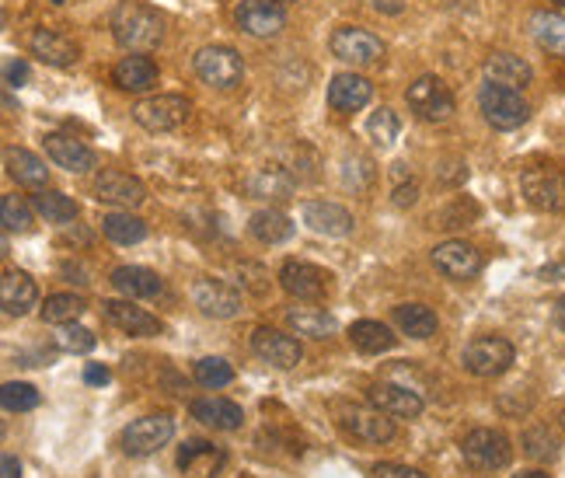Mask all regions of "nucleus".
Listing matches in <instances>:
<instances>
[{"label":"nucleus","mask_w":565,"mask_h":478,"mask_svg":"<svg viewBox=\"0 0 565 478\" xmlns=\"http://www.w3.org/2000/svg\"><path fill=\"white\" fill-rule=\"evenodd\" d=\"M113 39L129 53H150L161 46L164 21L154 8H147L143 0H122L113 11Z\"/></svg>","instance_id":"1"},{"label":"nucleus","mask_w":565,"mask_h":478,"mask_svg":"<svg viewBox=\"0 0 565 478\" xmlns=\"http://www.w3.org/2000/svg\"><path fill=\"white\" fill-rule=\"evenodd\" d=\"M520 192L524 200L541 213H562L565 210V171L555 164H534L520 176Z\"/></svg>","instance_id":"2"},{"label":"nucleus","mask_w":565,"mask_h":478,"mask_svg":"<svg viewBox=\"0 0 565 478\" xmlns=\"http://www.w3.org/2000/svg\"><path fill=\"white\" fill-rule=\"evenodd\" d=\"M478 105H482V116L489 119L492 129H516L524 126L527 116H531V105L520 98L516 88H503V84H486L482 92H478Z\"/></svg>","instance_id":"3"},{"label":"nucleus","mask_w":565,"mask_h":478,"mask_svg":"<svg viewBox=\"0 0 565 478\" xmlns=\"http://www.w3.org/2000/svg\"><path fill=\"white\" fill-rule=\"evenodd\" d=\"M461 454H465V461L468 468L475 471H499V468H507L513 461V447H510V437L507 433H499V429H471L465 444H461Z\"/></svg>","instance_id":"4"},{"label":"nucleus","mask_w":565,"mask_h":478,"mask_svg":"<svg viewBox=\"0 0 565 478\" xmlns=\"http://www.w3.org/2000/svg\"><path fill=\"white\" fill-rule=\"evenodd\" d=\"M192 67H195V74H200L203 84H210V88H221V92L237 88L242 77H245V60L237 56L231 46H203L200 53H195Z\"/></svg>","instance_id":"5"},{"label":"nucleus","mask_w":565,"mask_h":478,"mask_svg":"<svg viewBox=\"0 0 565 478\" xmlns=\"http://www.w3.org/2000/svg\"><path fill=\"white\" fill-rule=\"evenodd\" d=\"M516 360V350H513V342L507 339H499V336H482V339H471L465 346V371L475 374V378H499V374H507L510 367Z\"/></svg>","instance_id":"6"},{"label":"nucleus","mask_w":565,"mask_h":478,"mask_svg":"<svg viewBox=\"0 0 565 478\" xmlns=\"http://www.w3.org/2000/svg\"><path fill=\"white\" fill-rule=\"evenodd\" d=\"M171 437H175V419H171L168 412H154V416H143L122 429V450L129 458H150V454H158Z\"/></svg>","instance_id":"7"},{"label":"nucleus","mask_w":565,"mask_h":478,"mask_svg":"<svg viewBox=\"0 0 565 478\" xmlns=\"http://www.w3.org/2000/svg\"><path fill=\"white\" fill-rule=\"evenodd\" d=\"M192 113L189 98L182 95H150L143 102L134 105V119L150 129V134H171V129H179Z\"/></svg>","instance_id":"8"},{"label":"nucleus","mask_w":565,"mask_h":478,"mask_svg":"<svg viewBox=\"0 0 565 478\" xmlns=\"http://www.w3.org/2000/svg\"><path fill=\"white\" fill-rule=\"evenodd\" d=\"M405 98H408V108L423 123H447L454 116V95H450L447 84L433 74H426L412 84V88L405 92Z\"/></svg>","instance_id":"9"},{"label":"nucleus","mask_w":565,"mask_h":478,"mask_svg":"<svg viewBox=\"0 0 565 478\" xmlns=\"http://www.w3.org/2000/svg\"><path fill=\"white\" fill-rule=\"evenodd\" d=\"M92 192L98 203H108V206H126L134 210L147 200V189L137 176H129V171H116V168H105L95 176L92 182Z\"/></svg>","instance_id":"10"},{"label":"nucleus","mask_w":565,"mask_h":478,"mask_svg":"<svg viewBox=\"0 0 565 478\" xmlns=\"http://www.w3.org/2000/svg\"><path fill=\"white\" fill-rule=\"evenodd\" d=\"M234 21L237 29L255 35V39H269V35H279L282 25H287V14L276 4V0H242V4L234 8Z\"/></svg>","instance_id":"11"},{"label":"nucleus","mask_w":565,"mask_h":478,"mask_svg":"<svg viewBox=\"0 0 565 478\" xmlns=\"http://www.w3.org/2000/svg\"><path fill=\"white\" fill-rule=\"evenodd\" d=\"M332 53L345 63H353V67H366V63H377L384 56V42L366 29L345 25V29H335L332 35Z\"/></svg>","instance_id":"12"},{"label":"nucleus","mask_w":565,"mask_h":478,"mask_svg":"<svg viewBox=\"0 0 565 478\" xmlns=\"http://www.w3.org/2000/svg\"><path fill=\"white\" fill-rule=\"evenodd\" d=\"M252 350L255 357H263L266 363L279 367V371H290V367H297L303 360V346L287 336V332H279V329H255L252 332Z\"/></svg>","instance_id":"13"},{"label":"nucleus","mask_w":565,"mask_h":478,"mask_svg":"<svg viewBox=\"0 0 565 478\" xmlns=\"http://www.w3.org/2000/svg\"><path fill=\"white\" fill-rule=\"evenodd\" d=\"M433 266H437L447 279L465 284V279L482 273V252L468 242H444L433 248Z\"/></svg>","instance_id":"14"},{"label":"nucleus","mask_w":565,"mask_h":478,"mask_svg":"<svg viewBox=\"0 0 565 478\" xmlns=\"http://www.w3.org/2000/svg\"><path fill=\"white\" fill-rule=\"evenodd\" d=\"M192 300L206 318H221V321L242 311V294H237L231 284H224V279H213V276L200 279V284L192 287Z\"/></svg>","instance_id":"15"},{"label":"nucleus","mask_w":565,"mask_h":478,"mask_svg":"<svg viewBox=\"0 0 565 478\" xmlns=\"http://www.w3.org/2000/svg\"><path fill=\"white\" fill-rule=\"evenodd\" d=\"M366 399H371L374 408L387 412L391 419H416L423 412V399L416 395L412 387L405 384H391V381H381L366 391Z\"/></svg>","instance_id":"16"},{"label":"nucleus","mask_w":565,"mask_h":478,"mask_svg":"<svg viewBox=\"0 0 565 478\" xmlns=\"http://www.w3.org/2000/svg\"><path fill=\"white\" fill-rule=\"evenodd\" d=\"M342 429L345 433H353L356 440L363 444H387V440H395V423H391L387 412L381 408H350L342 416Z\"/></svg>","instance_id":"17"},{"label":"nucleus","mask_w":565,"mask_h":478,"mask_svg":"<svg viewBox=\"0 0 565 478\" xmlns=\"http://www.w3.org/2000/svg\"><path fill=\"white\" fill-rule=\"evenodd\" d=\"M303 224H308L315 234H324V237H345L356 227L350 210L339 206V203H324V200L303 203Z\"/></svg>","instance_id":"18"},{"label":"nucleus","mask_w":565,"mask_h":478,"mask_svg":"<svg viewBox=\"0 0 565 478\" xmlns=\"http://www.w3.org/2000/svg\"><path fill=\"white\" fill-rule=\"evenodd\" d=\"M102 311L105 318L116 325V329H122L126 336H137V339H150V336H158L161 332V321L137 308V304H129V300H105L102 304Z\"/></svg>","instance_id":"19"},{"label":"nucleus","mask_w":565,"mask_h":478,"mask_svg":"<svg viewBox=\"0 0 565 478\" xmlns=\"http://www.w3.org/2000/svg\"><path fill=\"white\" fill-rule=\"evenodd\" d=\"M279 287L297 300H321L324 287H329V276L311 263H287L279 269Z\"/></svg>","instance_id":"20"},{"label":"nucleus","mask_w":565,"mask_h":478,"mask_svg":"<svg viewBox=\"0 0 565 478\" xmlns=\"http://www.w3.org/2000/svg\"><path fill=\"white\" fill-rule=\"evenodd\" d=\"M46 155L53 164L67 168L71 176H84V171L95 168V150L77 140V137H67V134H50L46 137Z\"/></svg>","instance_id":"21"},{"label":"nucleus","mask_w":565,"mask_h":478,"mask_svg":"<svg viewBox=\"0 0 565 478\" xmlns=\"http://www.w3.org/2000/svg\"><path fill=\"white\" fill-rule=\"evenodd\" d=\"M29 46L42 63H50V67H74L77 56H81L77 42L67 39L63 32H56V29H35Z\"/></svg>","instance_id":"22"},{"label":"nucleus","mask_w":565,"mask_h":478,"mask_svg":"<svg viewBox=\"0 0 565 478\" xmlns=\"http://www.w3.org/2000/svg\"><path fill=\"white\" fill-rule=\"evenodd\" d=\"M113 287L126 300H158L164 294V279L154 269H143V266H119L113 273Z\"/></svg>","instance_id":"23"},{"label":"nucleus","mask_w":565,"mask_h":478,"mask_svg":"<svg viewBox=\"0 0 565 478\" xmlns=\"http://www.w3.org/2000/svg\"><path fill=\"white\" fill-rule=\"evenodd\" d=\"M374 84L360 77V74H335L329 84V105L335 113H360V108L371 102Z\"/></svg>","instance_id":"24"},{"label":"nucleus","mask_w":565,"mask_h":478,"mask_svg":"<svg viewBox=\"0 0 565 478\" xmlns=\"http://www.w3.org/2000/svg\"><path fill=\"white\" fill-rule=\"evenodd\" d=\"M35 300H39L35 279L29 273H21V269H8L4 279H0V304H4V311L21 318V315H29L35 308Z\"/></svg>","instance_id":"25"},{"label":"nucleus","mask_w":565,"mask_h":478,"mask_svg":"<svg viewBox=\"0 0 565 478\" xmlns=\"http://www.w3.org/2000/svg\"><path fill=\"white\" fill-rule=\"evenodd\" d=\"M113 81H116V88L134 92V95L150 92L158 84V63L150 56H122L113 67Z\"/></svg>","instance_id":"26"},{"label":"nucleus","mask_w":565,"mask_h":478,"mask_svg":"<svg viewBox=\"0 0 565 478\" xmlns=\"http://www.w3.org/2000/svg\"><path fill=\"white\" fill-rule=\"evenodd\" d=\"M192 419H200L210 429L231 433V429H242L245 412H242V405L231 402V399H195L192 402Z\"/></svg>","instance_id":"27"},{"label":"nucleus","mask_w":565,"mask_h":478,"mask_svg":"<svg viewBox=\"0 0 565 478\" xmlns=\"http://www.w3.org/2000/svg\"><path fill=\"white\" fill-rule=\"evenodd\" d=\"M486 77L492 84H503V88H516L520 92V88H527V84H531L534 71H531L527 60H520L513 53H492L486 60Z\"/></svg>","instance_id":"28"},{"label":"nucleus","mask_w":565,"mask_h":478,"mask_svg":"<svg viewBox=\"0 0 565 478\" xmlns=\"http://www.w3.org/2000/svg\"><path fill=\"white\" fill-rule=\"evenodd\" d=\"M4 164H8V176L18 179V185H29V189H42L46 185L50 168L42 158H35L32 150L25 147H8L4 150Z\"/></svg>","instance_id":"29"},{"label":"nucleus","mask_w":565,"mask_h":478,"mask_svg":"<svg viewBox=\"0 0 565 478\" xmlns=\"http://www.w3.org/2000/svg\"><path fill=\"white\" fill-rule=\"evenodd\" d=\"M224 465V450L210 440H185L179 450V468L185 475H213Z\"/></svg>","instance_id":"30"},{"label":"nucleus","mask_w":565,"mask_h":478,"mask_svg":"<svg viewBox=\"0 0 565 478\" xmlns=\"http://www.w3.org/2000/svg\"><path fill=\"white\" fill-rule=\"evenodd\" d=\"M531 35L545 53L565 56V14L558 11H534L531 14Z\"/></svg>","instance_id":"31"},{"label":"nucleus","mask_w":565,"mask_h":478,"mask_svg":"<svg viewBox=\"0 0 565 478\" xmlns=\"http://www.w3.org/2000/svg\"><path fill=\"white\" fill-rule=\"evenodd\" d=\"M350 342L356 346L360 353H366V357H377V353L395 350L398 336L391 332L387 325H381V321H371V318H363V321H356L353 329H350Z\"/></svg>","instance_id":"32"},{"label":"nucleus","mask_w":565,"mask_h":478,"mask_svg":"<svg viewBox=\"0 0 565 478\" xmlns=\"http://www.w3.org/2000/svg\"><path fill=\"white\" fill-rule=\"evenodd\" d=\"M248 231L255 242H263V245H282L294 237V221L279 210H258L248 221Z\"/></svg>","instance_id":"33"},{"label":"nucleus","mask_w":565,"mask_h":478,"mask_svg":"<svg viewBox=\"0 0 565 478\" xmlns=\"http://www.w3.org/2000/svg\"><path fill=\"white\" fill-rule=\"evenodd\" d=\"M287 325L308 339H329L335 332V318L321 308H287Z\"/></svg>","instance_id":"34"},{"label":"nucleus","mask_w":565,"mask_h":478,"mask_svg":"<svg viewBox=\"0 0 565 478\" xmlns=\"http://www.w3.org/2000/svg\"><path fill=\"white\" fill-rule=\"evenodd\" d=\"M395 321L408 339L437 336V315H433L426 304H402V308H395Z\"/></svg>","instance_id":"35"},{"label":"nucleus","mask_w":565,"mask_h":478,"mask_svg":"<svg viewBox=\"0 0 565 478\" xmlns=\"http://www.w3.org/2000/svg\"><path fill=\"white\" fill-rule=\"evenodd\" d=\"M102 231H105L108 242H116V245H137L147 237V224L129 210L126 213H108L102 221Z\"/></svg>","instance_id":"36"},{"label":"nucleus","mask_w":565,"mask_h":478,"mask_svg":"<svg viewBox=\"0 0 565 478\" xmlns=\"http://www.w3.org/2000/svg\"><path fill=\"white\" fill-rule=\"evenodd\" d=\"M32 206H35V213L46 216L50 224H71L77 216V203L71 200V195L53 192V189H39L32 195Z\"/></svg>","instance_id":"37"},{"label":"nucleus","mask_w":565,"mask_h":478,"mask_svg":"<svg viewBox=\"0 0 565 478\" xmlns=\"http://www.w3.org/2000/svg\"><path fill=\"white\" fill-rule=\"evenodd\" d=\"M81 315H84V300L74 294H53L42 304V321H50V325H71Z\"/></svg>","instance_id":"38"},{"label":"nucleus","mask_w":565,"mask_h":478,"mask_svg":"<svg viewBox=\"0 0 565 478\" xmlns=\"http://www.w3.org/2000/svg\"><path fill=\"white\" fill-rule=\"evenodd\" d=\"M252 192L255 195H273V200H287L294 192V176L282 168H263L258 176L252 179Z\"/></svg>","instance_id":"39"},{"label":"nucleus","mask_w":565,"mask_h":478,"mask_svg":"<svg viewBox=\"0 0 565 478\" xmlns=\"http://www.w3.org/2000/svg\"><path fill=\"white\" fill-rule=\"evenodd\" d=\"M524 454L534 461H555L558 458V440L552 437L548 426H531L524 433Z\"/></svg>","instance_id":"40"},{"label":"nucleus","mask_w":565,"mask_h":478,"mask_svg":"<svg viewBox=\"0 0 565 478\" xmlns=\"http://www.w3.org/2000/svg\"><path fill=\"white\" fill-rule=\"evenodd\" d=\"M0 221H4L8 231L29 234L32 231V206L21 200V195H4V200H0Z\"/></svg>","instance_id":"41"},{"label":"nucleus","mask_w":565,"mask_h":478,"mask_svg":"<svg viewBox=\"0 0 565 478\" xmlns=\"http://www.w3.org/2000/svg\"><path fill=\"white\" fill-rule=\"evenodd\" d=\"M374 179H377V171H374V164L366 161L363 155L345 158V164H342V185H345V189L366 192V189L374 185Z\"/></svg>","instance_id":"42"},{"label":"nucleus","mask_w":565,"mask_h":478,"mask_svg":"<svg viewBox=\"0 0 565 478\" xmlns=\"http://www.w3.org/2000/svg\"><path fill=\"white\" fill-rule=\"evenodd\" d=\"M195 381H200L203 387H227L231 381H234V371H231V363L227 360H221V357H206V360H200L195 363Z\"/></svg>","instance_id":"43"},{"label":"nucleus","mask_w":565,"mask_h":478,"mask_svg":"<svg viewBox=\"0 0 565 478\" xmlns=\"http://www.w3.org/2000/svg\"><path fill=\"white\" fill-rule=\"evenodd\" d=\"M398 129H402V123H398V116L391 113V108H377V113L371 116V123H366V134H371V140L377 144V147H391L398 140Z\"/></svg>","instance_id":"44"},{"label":"nucleus","mask_w":565,"mask_h":478,"mask_svg":"<svg viewBox=\"0 0 565 478\" xmlns=\"http://www.w3.org/2000/svg\"><path fill=\"white\" fill-rule=\"evenodd\" d=\"M56 346H60L63 353H92L95 350V336L84 329V325L71 321V325H60Z\"/></svg>","instance_id":"45"},{"label":"nucleus","mask_w":565,"mask_h":478,"mask_svg":"<svg viewBox=\"0 0 565 478\" xmlns=\"http://www.w3.org/2000/svg\"><path fill=\"white\" fill-rule=\"evenodd\" d=\"M0 402H4L8 412H32L39 405V391L25 381H8L4 391H0Z\"/></svg>","instance_id":"46"},{"label":"nucleus","mask_w":565,"mask_h":478,"mask_svg":"<svg viewBox=\"0 0 565 478\" xmlns=\"http://www.w3.org/2000/svg\"><path fill=\"white\" fill-rule=\"evenodd\" d=\"M374 478H429V475L419 471V468H405V465H395V461H381V465H374Z\"/></svg>","instance_id":"47"},{"label":"nucleus","mask_w":565,"mask_h":478,"mask_svg":"<svg viewBox=\"0 0 565 478\" xmlns=\"http://www.w3.org/2000/svg\"><path fill=\"white\" fill-rule=\"evenodd\" d=\"M4 81H8V88H21V84L29 81V63L25 60H8L4 63Z\"/></svg>","instance_id":"48"},{"label":"nucleus","mask_w":565,"mask_h":478,"mask_svg":"<svg viewBox=\"0 0 565 478\" xmlns=\"http://www.w3.org/2000/svg\"><path fill=\"white\" fill-rule=\"evenodd\" d=\"M419 200V185L416 182H408V185H398L395 189V206H412Z\"/></svg>","instance_id":"49"},{"label":"nucleus","mask_w":565,"mask_h":478,"mask_svg":"<svg viewBox=\"0 0 565 478\" xmlns=\"http://www.w3.org/2000/svg\"><path fill=\"white\" fill-rule=\"evenodd\" d=\"M108 378L113 374H108V367H102V363H92L88 371H84V381L88 384H108Z\"/></svg>","instance_id":"50"},{"label":"nucleus","mask_w":565,"mask_h":478,"mask_svg":"<svg viewBox=\"0 0 565 478\" xmlns=\"http://www.w3.org/2000/svg\"><path fill=\"white\" fill-rule=\"evenodd\" d=\"M0 468H4V478H21V465H18L14 454H4V465Z\"/></svg>","instance_id":"51"},{"label":"nucleus","mask_w":565,"mask_h":478,"mask_svg":"<svg viewBox=\"0 0 565 478\" xmlns=\"http://www.w3.org/2000/svg\"><path fill=\"white\" fill-rule=\"evenodd\" d=\"M552 318H555V325L565 332V297H558L555 300V308H552Z\"/></svg>","instance_id":"52"},{"label":"nucleus","mask_w":565,"mask_h":478,"mask_svg":"<svg viewBox=\"0 0 565 478\" xmlns=\"http://www.w3.org/2000/svg\"><path fill=\"white\" fill-rule=\"evenodd\" d=\"M513 478H548L545 471H520V475H513Z\"/></svg>","instance_id":"53"},{"label":"nucleus","mask_w":565,"mask_h":478,"mask_svg":"<svg viewBox=\"0 0 565 478\" xmlns=\"http://www.w3.org/2000/svg\"><path fill=\"white\" fill-rule=\"evenodd\" d=\"M558 426L565 429V405H562V412H558Z\"/></svg>","instance_id":"54"},{"label":"nucleus","mask_w":565,"mask_h":478,"mask_svg":"<svg viewBox=\"0 0 565 478\" xmlns=\"http://www.w3.org/2000/svg\"><path fill=\"white\" fill-rule=\"evenodd\" d=\"M552 4H555V8H565V0H552Z\"/></svg>","instance_id":"55"},{"label":"nucleus","mask_w":565,"mask_h":478,"mask_svg":"<svg viewBox=\"0 0 565 478\" xmlns=\"http://www.w3.org/2000/svg\"><path fill=\"white\" fill-rule=\"evenodd\" d=\"M276 4H290V0H276Z\"/></svg>","instance_id":"56"},{"label":"nucleus","mask_w":565,"mask_h":478,"mask_svg":"<svg viewBox=\"0 0 565 478\" xmlns=\"http://www.w3.org/2000/svg\"><path fill=\"white\" fill-rule=\"evenodd\" d=\"M53 4H63V0H53Z\"/></svg>","instance_id":"57"}]
</instances>
